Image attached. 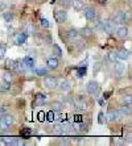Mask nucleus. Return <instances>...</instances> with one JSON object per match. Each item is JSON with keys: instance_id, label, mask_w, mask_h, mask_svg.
Listing matches in <instances>:
<instances>
[{"instance_id": "1", "label": "nucleus", "mask_w": 132, "mask_h": 146, "mask_svg": "<svg viewBox=\"0 0 132 146\" xmlns=\"http://www.w3.org/2000/svg\"><path fill=\"white\" fill-rule=\"evenodd\" d=\"M44 84H45V87H48V88H53V90L57 88V87H58L57 78L46 74V76L44 78Z\"/></svg>"}, {"instance_id": "2", "label": "nucleus", "mask_w": 132, "mask_h": 146, "mask_svg": "<svg viewBox=\"0 0 132 146\" xmlns=\"http://www.w3.org/2000/svg\"><path fill=\"white\" fill-rule=\"evenodd\" d=\"M66 19H68V12H66L65 9H57L54 12V20H56V23L62 24V23H65V21H66Z\"/></svg>"}, {"instance_id": "3", "label": "nucleus", "mask_w": 132, "mask_h": 146, "mask_svg": "<svg viewBox=\"0 0 132 146\" xmlns=\"http://www.w3.org/2000/svg\"><path fill=\"white\" fill-rule=\"evenodd\" d=\"M73 106H74V108L78 109V111H83V109H86V107H87V103H86V100L83 98L78 96V98H75L74 100H73Z\"/></svg>"}, {"instance_id": "4", "label": "nucleus", "mask_w": 132, "mask_h": 146, "mask_svg": "<svg viewBox=\"0 0 132 146\" xmlns=\"http://www.w3.org/2000/svg\"><path fill=\"white\" fill-rule=\"evenodd\" d=\"M83 13H85V17L87 19L88 21H94L95 19H98V13H96V11L91 7H85L83 8Z\"/></svg>"}, {"instance_id": "5", "label": "nucleus", "mask_w": 132, "mask_h": 146, "mask_svg": "<svg viewBox=\"0 0 132 146\" xmlns=\"http://www.w3.org/2000/svg\"><path fill=\"white\" fill-rule=\"evenodd\" d=\"M103 32H106L107 34H112L115 33L116 31V24L114 21H103Z\"/></svg>"}, {"instance_id": "6", "label": "nucleus", "mask_w": 132, "mask_h": 146, "mask_svg": "<svg viewBox=\"0 0 132 146\" xmlns=\"http://www.w3.org/2000/svg\"><path fill=\"white\" fill-rule=\"evenodd\" d=\"M86 90H87V92L90 95H96L99 91V86L95 80H90L87 83V86H86Z\"/></svg>"}, {"instance_id": "7", "label": "nucleus", "mask_w": 132, "mask_h": 146, "mask_svg": "<svg viewBox=\"0 0 132 146\" xmlns=\"http://www.w3.org/2000/svg\"><path fill=\"white\" fill-rule=\"evenodd\" d=\"M112 21H114L116 25H123L125 23L124 12H122V11H118V12H115V13H114V16H112Z\"/></svg>"}, {"instance_id": "8", "label": "nucleus", "mask_w": 132, "mask_h": 146, "mask_svg": "<svg viewBox=\"0 0 132 146\" xmlns=\"http://www.w3.org/2000/svg\"><path fill=\"white\" fill-rule=\"evenodd\" d=\"M125 70V66L124 63H122V62H114V71H115V75L116 76H122L123 72H124Z\"/></svg>"}, {"instance_id": "9", "label": "nucleus", "mask_w": 132, "mask_h": 146, "mask_svg": "<svg viewBox=\"0 0 132 146\" xmlns=\"http://www.w3.org/2000/svg\"><path fill=\"white\" fill-rule=\"evenodd\" d=\"M129 115H131V104H124L118 111V116H120V117H127Z\"/></svg>"}, {"instance_id": "10", "label": "nucleus", "mask_w": 132, "mask_h": 146, "mask_svg": "<svg viewBox=\"0 0 132 146\" xmlns=\"http://www.w3.org/2000/svg\"><path fill=\"white\" fill-rule=\"evenodd\" d=\"M23 33L25 36H33V34L37 33V29H36V27L33 24H27L23 29Z\"/></svg>"}, {"instance_id": "11", "label": "nucleus", "mask_w": 132, "mask_h": 146, "mask_svg": "<svg viewBox=\"0 0 132 146\" xmlns=\"http://www.w3.org/2000/svg\"><path fill=\"white\" fill-rule=\"evenodd\" d=\"M116 36H118L119 38H122V40H124V38L128 37V28H125V27H120V28H116Z\"/></svg>"}, {"instance_id": "12", "label": "nucleus", "mask_w": 132, "mask_h": 146, "mask_svg": "<svg viewBox=\"0 0 132 146\" xmlns=\"http://www.w3.org/2000/svg\"><path fill=\"white\" fill-rule=\"evenodd\" d=\"M78 36H79V33H78V29H75V28H70L68 31V33H66V37H68L69 41H75L78 38Z\"/></svg>"}, {"instance_id": "13", "label": "nucleus", "mask_w": 132, "mask_h": 146, "mask_svg": "<svg viewBox=\"0 0 132 146\" xmlns=\"http://www.w3.org/2000/svg\"><path fill=\"white\" fill-rule=\"evenodd\" d=\"M25 40H27V36H25L24 33H16L13 36L15 45H23L24 42H25Z\"/></svg>"}, {"instance_id": "14", "label": "nucleus", "mask_w": 132, "mask_h": 146, "mask_svg": "<svg viewBox=\"0 0 132 146\" xmlns=\"http://www.w3.org/2000/svg\"><path fill=\"white\" fill-rule=\"evenodd\" d=\"M46 65L49 68H52V70H56V68H58V65H60V62H58V58L57 57H52L49 58L46 61Z\"/></svg>"}, {"instance_id": "15", "label": "nucleus", "mask_w": 132, "mask_h": 146, "mask_svg": "<svg viewBox=\"0 0 132 146\" xmlns=\"http://www.w3.org/2000/svg\"><path fill=\"white\" fill-rule=\"evenodd\" d=\"M116 57H118V59L125 61V59L129 58V50H127V49H120V50L116 53Z\"/></svg>"}, {"instance_id": "16", "label": "nucleus", "mask_w": 132, "mask_h": 146, "mask_svg": "<svg viewBox=\"0 0 132 146\" xmlns=\"http://www.w3.org/2000/svg\"><path fill=\"white\" fill-rule=\"evenodd\" d=\"M71 7L75 11H82L85 8V1L83 0H71Z\"/></svg>"}, {"instance_id": "17", "label": "nucleus", "mask_w": 132, "mask_h": 146, "mask_svg": "<svg viewBox=\"0 0 132 146\" xmlns=\"http://www.w3.org/2000/svg\"><path fill=\"white\" fill-rule=\"evenodd\" d=\"M118 111H109L107 112V115H106V121L107 122H112L115 121L116 119H118Z\"/></svg>"}, {"instance_id": "18", "label": "nucleus", "mask_w": 132, "mask_h": 146, "mask_svg": "<svg viewBox=\"0 0 132 146\" xmlns=\"http://www.w3.org/2000/svg\"><path fill=\"white\" fill-rule=\"evenodd\" d=\"M78 33L81 34L82 37L88 38V37H91L92 36V29H90V28H82V29L78 31Z\"/></svg>"}, {"instance_id": "19", "label": "nucleus", "mask_w": 132, "mask_h": 146, "mask_svg": "<svg viewBox=\"0 0 132 146\" xmlns=\"http://www.w3.org/2000/svg\"><path fill=\"white\" fill-rule=\"evenodd\" d=\"M58 87H60V90H61L62 92H68L69 90H70V82L68 80H62L60 84H58Z\"/></svg>"}, {"instance_id": "20", "label": "nucleus", "mask_w": 132, "mask_h": 146, "mask_svg": "<svg viewBox=\"0 0 132 146\" xmlns=\"http://www.w3.org/2000/svg\"><path fill=\"white\" fill-rule=\"evenodd\" d=\"M5 67H7L8 70H11V71H15V70H16V61H13V59H7Z\"/></svg>"}, {"instance_id": "21", "label": "nucleus", "mask_w": 132, "mask_h": 146, "mask_svg": "<svg viewBox=\"0 0 132 146\" xmlns=\"http://www.w3.org/2000/svg\"><path fill=\"white\" fill-rule=\"evenodd\" d=\"M50 107H52V111H53V112H60L62 109V103L61 102H53L50 104Z\"/></svg>"}, {"instance_id": "22", "label": "nucleus", "mask_w": 132, "mask_h": 146, "mask_svg": "<svg viewBox=\"0 0 132 146\" xmlns=\"http://www.w3.org/2000/svg\"><path fill=\"white\" fill-rule=\"evenodd\" d=\"M1 141H3L4 145H17L19 143V141H16L15 138H11V137H4Z\"/></svg>"}, {"instance_id": "23", "label": "nucleus", "mask_w": 132, "mask_h": 146, "mask_svg": "<svg viewBox=\"0 0 132 146\" xmlns=\"http://www.w3.org/2000/svg\"><path fill=\"white\" fill-rule=\"evenodd\" d=\"M23 62H24V65L27 66V67H29V68H33L34 67V61L32 59L31 57H25L23 59Z\"/></svg>"}, {"instance_id": "24", "label": "nucleus", "mask_w": 132, "mask_h": 146, "mask_svg": "<svg viewBox=\"0 0 132 146\" xmlns=\"http://www.w3.org/2000/svg\"><path fill=\"white\" fill-rule=\"evenodd\" d=\"M1 117H3V120L5 121V124H7L8 126H11L15 121V119H13V116L12 115H5V116H1Z\"/></svg>"}, {"instance_id": "25", "label": "nucleus", "mask_w": 132, "mask_h": 146, "mask_svg": "<svg viewBox=\"0 0 132 146\" xmlns=\"http://www.w3.org/2000/svg\"><path fill=\"white\" fill-rule=\"evenodd\" d=\"M3 17H4V21H5L7 24H9L11 21L13 20V13H12V12H4Z\"/></svg>"}, {"instance_id": "26", "label": "nucleus", "mask_w": 132, "mask_h": 146, "mask_svg": "<svg viewBox=\"0 0 132 146\" xmlns=\"http://www.w3.org/2000/svg\"><path fill=\"white\" fill-rule=\"evenodd\" d=\"M12 79H13V76H12V74H11V71H5L3 75V80L7 82V83H12Z\"/></svg>"}, {"instance_id": "27", "label": "nucleus", "mask_w": 132, "mask_h": 146, "mask_svg": "<svg viewBox=\"0 0 132 146\" xmlns=\"http://www.w3.org/2000/svg\"><path fill=\"white\" fill-rule=\"evenodd\" d=\"M53 53L56 54V57H57V58H61L62 57V50H61V48H60L57 44L53 45Z\"/></svg>"}, {"instance_id": "28", "label": "nucleus", "mask_w": 132, "mask_h": 146, "mask_svg": "<svg viewBox=\"0 0 132 146\" xmlns=\"http://www.w3.org/2000/svg\"><path fill=\"white\" fill-rule=\"evenodd\" d=\"M52 133H53L54 136H61V134H64V133H62V125H56L54 128H53V130H52Z\"/></svg>"}, {"instance_id": "29", "label": "nucleus", "mask_w": 132, "mask_h": 146, "mask_svg": "<svg viewBox=\"0 0 132 146\" xmlns=\"http://www.w3.org/2000/svg\"><path fill=\"white\" fill-rule=\"evenodd\" d=\"M107 61L111 62V63H114V62L118 61V57H116V53H110L109 55H107Z\"/></svg>"}, {"instance_id": "30", "label": "nucleus", "mask_w": 132, "mask_h": 146, "mask_svg": "<svg viewBox=\"0 0 132 146\" xmlns=\"http://www.w3.org/2000/svg\"><path fill=\"white\" fill-rule=\"evenodd\" d=\"M9 126L5 124V121L3 120V117H0V130H7Z\"/></svg>"}, {"instance_id": "31", "label": "nucleus", "mask_w": 132, "mask_h": 146, "mask_svg": "<svg viewBox=\"0 0 132 146\" xmlns=\"http://www.w3.org/2000/svg\"><path fill=\"white\" fill-rule=\"evenodd\" d=\"M9 87H11L9 83H7V82L3 80V83H1V86H0V90H1V91H8V90H9Z\"/></svg>"}, {"instance_id": "32", "label": "nucleus", "mask_w": 132, "mask_h": 146, "mask_svg": "<svg viewBox=\"0 0 132 146\" xmlns=\"http://www.w3.org/2000/svg\"><path fill=\"white\" fill-rule=\"evenodd\" d=\"M60 4H61L62 7H65V8L71 7V0H61V1H60Z\"/></svg>"}, {"instance_id": "33", "label": "nucleus", "mask_w": 132, "mask_h": 146, "mask_svg": "<svg viewBox=\"0 0 132 146\" xmlns=\"http://www.w3.org/2000/svg\"><path fill=\"white\" fill-rule=\"evenodd\" d=\"M45 98H46V96H45L44 94H38L37 98H36V100H37L38 104H41V103H44V102H45Z\"/></svg>"}, {"instance_id": "34", "label": "nucleus", "mask_w": 132, "mask_h": 146, "mask_svg": "<svg viewBox=\"0 0 132 146\" xmlns=\"http://www.w3.org/2000/svg\"><path fill=\"white\" fill-rule=\"evenodd\" d=\"M41 27H42V28H49V27H50L49 21H48L46 19H44V17L41 19Z\"/></svg>"}, {"instance_id": "35", "label": "nucleus", "mask_w": 132, "mask_h": 146, "mask_svg": "<svg viewBox=\"0 0 132 146\" xmlns=\"http://www.w3.org/2000/svg\"><path fill=\"white\" fill-rule=\"evenodd\" d=\"M48 121H54V119H56V117H54V112H53V111H50V112H48Z\"/></svg>"}, {"instance_id": "36", "label": "nucleus", "mask_w": 132, "mask_h": 146, "mask_svg": "<svg viewBox=\"0 0 132 146\" xmlns=\"http://www.w3.org/2000/svg\"><path fill=\"white\" fill-rule=\"evenodd\" d=\"M131 102H132V99H131L129 95H127V96L123 98V104H131Z\"/></svg>"}, {"instance_id": "37", "label": "nucleus", "mask_w": 132, "mask_h": 146, "mask_svg": "<svg viewBox=\"0 0 132 146\" xmlns=\"http://www.w3.org/2000/svg\"><path fill=\"white\" fill-rule=\"evenodd\" d=\"M36 72H37V75H46L48 74L46 68H37V70H36Z\"/></svg>"}, {"instance_id": "38", "label": "nucleus", "mask_w": 132, "mask_h": 146, "mask_svg": "<svg viewBox=\"0 0 132 146\" xmlns=\"http://www.w3.org/2000/svg\"><path fill=\"white\" fill-rule=\"evenodd\" d=\"M4 55H5V48H4V46H0V59H3Z\"/></svg>"}, {"instance_id": "39", "label": "nucleus", "mask_w": 132, "mask_h": 146, "mask_svg": "<svg viewBox=\"0 0 132 146\" xmlns=\"http://www.w3.org/2000/svg\"><path fill=\"white\" fill-rule=\"evenodd\" d=\"M29 134H31V130H29V129H25V130H23V132H21V136H23V137H28Z\"/></svg>"}, {"instance_id": "40", "label": "nucleus", "mask_w": 132, "mask_h": 146, "mask_svg": "<svg viewBox=\"0 0 132 146\" xmlns=\"http://www.w3.org/2000/svg\"><path fill=\"white\" fill-rule=\"evenodd\" d=\"M85 72H86V67L85 68H79V70H78V76H82Z\"/></svg>"}, {"instance_id": "41", "label": "nucleus", "mask_w": 132, "mask_h": 146, "mask_svg": "<svg viewBox=\"0 0 132 146\" xmlns=\"http://www.w3.org/2000/svg\"><path fill=\"white\" fill-rule=\"evenodd\" d=\"M99 122H101V124L105 122V120H103V113H99Z\"/></svg>"}, {"instance_id": "42", "label": "nucleus", "mask_w": 132, "mask_h": 146, "mask_svg": "<svg viewBox=\"0 0 132 146\" xmlns=\"http://www.w3.org/2000/svg\"><path fill=\"white\" fill-rule=\"evenodd\" d=\"M60 143H65V145H68L69 141H68V139H61V141H60Z\"/></svg>"}, {"instance_id": "43", "label": "nucleus", "mask_w": 132, "mask_h": 146, "mask_svg": "<svg viewBox=\"0 0 132 146\" xmlns=\"http://www.w3.org/2000/svg\"><path fill=\"white\" fill-rule=\"evenodd\" d=\"M44 119H45V115H44V113H40V120L42 121Z\"/></svg>"}, {"instance_id": "44", "label": "nucleus", "mask_w": 132, "mask_h": 146, "mask_svg": "<svg viewBox=\"0 0 132 146\" xmlns=\"http://www.w3.org/2000/svg\"><path fill=\"white\" fill-rule=\"evenodd\" d=\"M99 3H101V4H106V0H99Z\"/></svg>"}]
</instances>
